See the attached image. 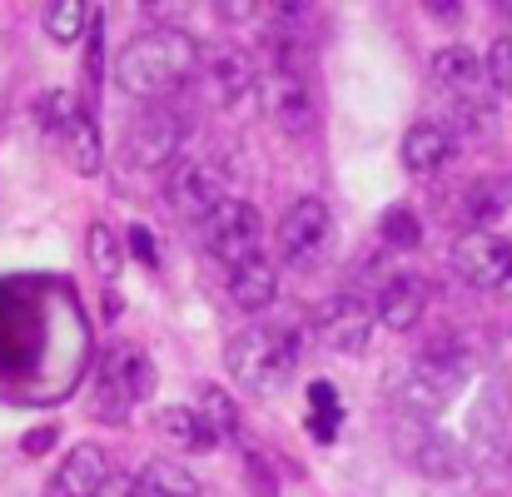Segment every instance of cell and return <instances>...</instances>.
Returning a JSON list of instances; mask_svg holds the SVG:
<instances>
[{"instance_id":"8fae6325","label":"cell","mask_w":512,"mask_h":497,"mask_svg":"<svg viewBox=\"0 0 512 497\" xmlns=\"http://www.w3.org/2000/svg\"><path fill=\"white\" fill-rule=\"evenodd\" d=\"M309 329L314 338L329 348V353H363L368 348V333H373V309L358 299V294H334L324 304H314L309 314Z\"/></svg>"},{"instance_id":"e0dca14e","label":"cell","mask_w":512,"mask_h":497,"mask_svg":"<svg viewBox=\"0 0 512 497\" xmlns=\"http://www.w3.org/2000/svg\"><path fill=\"white\" fill-rule=\"evenodd\" d=\"M448 160H453V130L448 125H438V120L408 125V135H403V165H408V174H438Z\"/></svg>"},{"instance_id":"836d02e7","label":"cell","mask_w":512,"mask_h":497,"mask_svg":"<svg viewBox=\"0 0 512 497\" xmlns=\"http://www.w3.org/2000/svg\"><path fill=\"white\" fill-rule=\"evenodd\" d=\"M508 338H512V329H508Z\"/></svg>"},{"instance_id":"ffe728a7","label":"cell","mask_w":512,"mask_h":497,"mask_svg":"<svg viewBox=\"0 0 512 497\" xmlns=\"http://www.w3.org/2000/svg\"><path fill=\"white\" fill-rule=\"evenodd\" d=\"M60 140H65V160H70V169L75 174H100V165H105V145H100V130H95V120L85 115V110H75L70 115V125L60 130Z\"/></svg>"},{"instance_id":"83f0119b","label":"cell","mask_w":512,"mask_h":497,"mask_svg":"<svg viewBox=\"0 0 512 497\" xmlns=\"http://www.w3.org/2000/svg\"><path fill=\"white\" fill-rule=\"evenodd\" d=\"M483 75H488V85H493L498 95H508L512 100V35H498V40L488 45Z\"/></svg>"},{"instance_id":"6da1fadb","label":"cell","mask_w":512,"mask_h":497,"mask_svg":"<svg viewBox=\"0 0 512 497\" xmlns=\"http://www.w3.org/2000/svg\"><path fill=\"white\" fill-rule=\"evenodd\" d=\"M194 65H199V45L184 30L150 25L115 55V85L135 100H160L194 75Z\"/></svg>"},{"instance_id":"cb8c5ba5","label":"cell","mask_w":512,"mask_h":497,"mask_svg":"<svg viewBox=\"0 0 512 497\" xmlns=\"http://www.w3.org/2000/svg\"><path fill=\"white\" fill-rule=\"evenodd\" d=\"M90 20H95V10L85 0H55V5H45V35L55 45H75L90 30Z\"/></svg>"},{"instance_id":"30bf717a","label":"cell","mask_w":512,"mask_h":497,"mask_svg":"<svg viewBox=\"0 0 512 497\" xmlns=\"http://www.w3.org/2000/svg\"><path fill=\"white\" fill-rule=\"evenodd\" d=\"M448 264L468 289H503L512 274V244L493 229H468V234L453 239Z\"/></svg>"},{"instance_id":"9a60e30c","label":"cell","mask_w":512,"mask_h":497,"mask_svg":"<svg viewBox=\"0 0 512 497\" xmlns=\"http://www.w3.org/2000/svg\"><path fill=\"white\" fill-rule=\"evenodd\" d=\"M483 60L468 50V45H443L433 55V85L448 95V100H478L483 95Z\"/></svg>"},{"instance_id":"ba28073f","label":"cell","mask_w":512,"mask_h":497,"mask_svg":"<svg viewBox=\"0 0 512 497\" xmlns=\"http://www.w3.org/2000/svg\"><path fill=\"white\" fill-rule=\"evenodd\" d=\"M179 145H184V120L174 115L170 105H150V110H140L130 120L120 160L130 169H160L179 160Z\"/></svg>"},{"instance_id":"4fadbf2b","label":"cell","mask_w":512,"mask_h":497,"mask_svg":"<svg viewBox=\"0 0 512 497\" xmlns=\"http://www.w3.org/2000/svg\"><path fill=\"white\" fill-rule=\"evenodd\" d=\"M423 309H428V284L418 274H393V279H383V289L373 299V324L408 333L413 324H423Z\"/></svg>"},{"instance_id":"9c48e42d","label":"cell","mask_w":512,"mask_h":497,"mask_svg":"<svg viewBox=\"0 0 512 497\" xmlns=\"http://www.w3.org/2000/svg\"><path fill=\"white\" fill-rule=\"evenodd\" d=\"M329 239H334V219H329V204L304 194L284 209L279 219V254L294 264V269H314L324 254H329Z\"/></svg>"},{"instance_id":"1f68e13d","label":"cell","mask_w":512,"mask_h":497,"mask_svg":"<svg viewBox=\"0 0 512 497\" xmlns=\"http://www.w3.org/2000/svg\"><path fill=\"white\" fill-rule=\"evenodd\" d=\"M50 443H55V428H35V433H25V443H20V448H25L30 458H40Z\"/></svg>"},{"instance_id":"277c9868","label":"cell","mask_w":512,"mask_h":497,"mask_svg":"<svg viewBox=\"0 0 512 497\" xmlns=\"http://www.w3.org/2000/svg\"><path fill=\"white\" fill-rule=\"evenodd\" d=\"M468 378H473V353H468V348H428V353L403 373L398 403H403L418 423H428V418H438V413L468 388Z\"/></svg>"},{"instance_id":"4dcf8cb0","label":"cell","mask_w":512,"mask_h":497,"mask_svg":"<svg viewBox=\"0 0 512 497\" xmlns=\"http://www.w3.org/2000/svg\"><path fill=\"white\" fill-rule=\"evenodd\" d=\"M125 249H130L140 264H150V269L160 264V244H155V234H150L145 224H130V229H125Z\"/></svg>"},{"instance_id":"7c38bea8","label":"cell","mask_w":512,"mask_h":497,"mask_svg":"<svg viewBox=\"0 0 512 497\" xmlns=\"http://www.w3.org/2000/svg\"><path fill=\"white\" fill-rule=\"evenodd\" d=\"M110 478H115L110 453H105L100 443H80V448H70L65 463L55 468V478H50L45 497H105Z\"/></svg>"},{"instance_id":"f546056e","label":"cell","mask_w":512,"mask_h":497,"mask_svg":"<svg viewBox=\"0 0 512 497\" xmlns=\"http://www.w3.org/2000/svg\"><path fill=\"white\" fill-rule=\"evenodd\" d=\"M80 105H75V95H65V90H50V95H40L35 100V115H40V130H50V135H60L65 125H70V115H75Z\"/></svg>"},{"instance_id":"4316f807","label":"cell","mask_w":512,"mask_h":497,"mask_svg":"<svg viewBox=\"0 0 512 497\" xmlns=\"http://www.w3.org/2000/svg\"><path fill=\"white\" fill-rule=\"evenodd\" d=\"M378 234H383L393 249H418V244H423V224H418V214H413L408 204H393V209L378 219Z\"/></svg>"},{"instance_id":"7a4b0ae2","label":"cell","mask_w":512,"mask_h":497,"mask_svg":"<svg viewBox=\"0 0 512 497\" xmlns=\"http://www.w3.org/2000/svg\"><path fill=\"white\" fill-rule=\"evenodd\" d=\"M229 373L249 388V393H259V398H269V393H279V388H289V378L299 373V333L289 329H264V324H254V329L234 333L229 338Z\"/></svg>"},{"instance_id":"44dd1931","label":"cell","mask_w":512,"mask_h":497,"mask_svg":"<svg viewBox=\"0 0 512 497\" xmlns=\"http://www.w3.org/2000/svg\"><path fill=\"white\" fill-rule=\"evenodd\" d=\"M130 497H199V483H194L184 468H174V463H165V458H155V463H145V468L135 473Z\"/></svg>"},{"instance_id":"3957f363","label":"cell","mask_w":512,"mask_h":497,"mask_svg":"<svg viewBox=\"0 0 512 497\" xmlns=\"http://www.w3.org/2000/svg\"><path fill=\"white\" fill-rule=\"evenodd\" d=\"M155 393V363L145 348L135 343H110L95 363V383H90V403L95 418L105 423H125L135 413V403H145Z\"/></svg>"},{"instance_id":"d6a6232c","label":"cell","mask_w":512,"mask_h":497,"mask_svg":"<svg viewBox=\"0 0 512 497\" xmlns=\"http://www.w3.org/2000/svg\"><path fill=\"white\" fill-rule=\"evenodd\" d=\"M503 294H508V299H512V274H508V284H503Z\"/></svg>"},{"instance_id":"8992f818","label":"cell","mask_w":512,"mask_h":497,"mask_svg":"<svg viewBox=\"0 0 512 497\" xmlns=\"http://www.w3.org/2000/svg\"><path fill=\"white\" fill-rule=\"evenodd\" d=\"M204 249H209L219 264H229V269L259 259V254H264V219H259V209L244 204V199H224V204L204 219Z\"/></svg>"},{"instance_id":"52a82bcc","label":"cell","mask_w":512,"mask_h":497,"mask_svg":"<svg viewBox=\"0 0 512 497\" xmlns=\"http://www.w3.org/2000/svg\"><path fill=\"white\" fill-rule=\"evenodd\" d=\"M165 194H170L174 214L204 224V219L229 199V174H224L219 160H209V155H184V160H174L170 179H165Z\"/></svg>"},{"instance_id":"2e32d148","label":"cell","mask_w":512,"mask_h":497,"mask_svg":"<svg viewBox=\"0 0 512 497\" xmlns=\"http://www.w3.org/2000/svg\"><path fill=\"white\" fill-rule=\"evenodd\" d=\"M254 60L239 50V45H224V50H214L209 60H204V85H209V95L219 100V105H234L244 90H254Z\"/></svg>"},{"instance_id":"f1b7e54d","label":"cell","mask_w":512,"mask_h":497,"mask_svg":"<svg viewBox=\"0 0 512 497\" xmlns=\"http://www.w3.org/2000/svg\"><path fill=\"white\" fill-rule=\"evenodd\" d=\"M199 413H204V423L224 438V433H239V413H234V403H229V393L224 388H204V403H194Z\"/></svg>"},{"instance_id":"5b68a950","label":"cell","mask_w":512,"mask_h":497,"mask_svg":"<svg viewBox=\"0 0 512 497\" xmlns=\"http://www.w3.org/2000/svg\"><path fill=\"white\" fill-rule=\"evenodd\" d=\"M254 90H259V110L269 115V125H279L284 135H314V125H319V105H314V90H309V80L299 75V70H289V65H274L269 75H259L254 80Z\"/></svg>"},{"instance_id":"d6986e66","label":"cell","mask_w":512,"mask_h":497,"mask_svg":"<svg viewBox=\"0 0 512 497\" xmlns=\"http://www.w3.org/2000/svg\"><path fill=\"white\" fill-rule=\"evenodd\" d=\"M160 433H165V443L184 448V453H214V448H219V433L204 423V413H199L194 403L165 408V413H160Z\"/></svg>"},{"instance_id":"484cf974","label":"cell","mask_w":512,"mask_h":497,"mask_svg":"<svg viewBox=\"0 0 512 497\" xmlns=\"http://www.w3.org/2000/svg\"><path fill=\"white\" fill-rule=\"evenodd\" d=\"M309 433L319 438V443H334V433H339V418H343V408H339V393H334V383H314L309 388Z\"/></svg>"},{"instance_id":"7402d4cb","label":"cell","mask_w":512,"mask_h":497,"mask_svg":"<svg viewBox=\"0 0 512 497\" xmlns=\"http://www.w3.org/2000/svg\"><path fill=\"white\" fill-rule=\"evenodd\" d=\"M503 209H508V184L503 179H473L463 189V219H468V229H488Z\"/></svg>"},{"instance_id":"ac0fdd59","label":"cell","mask_w":512,"mask_h":497,"mask_svg":"<svg viewBox=\"0 0 512 497\" xmlns=\"http://www.w3.org/2000/svg\"><path fill=\"white\" fill-rule=\"evenodd\" d=\"M229 299H234V309H244V314L269 309V304L279 299V269H274L264 254L249 259V264H239V269H229Z\"/></svg>"},{"instance_id":"d4e9b609","label":"cell","mask_w":512,"mask_h":497,"mask_svg":"<svg viewBox=\"0 0 512 497\" xmlns=\"http://www.w3.org/2000/svg\"><path fill=\"white\" fill-rule=\"evenodd\" d=\"M448 115L463 130V140H488L493 125H498V110H493L488 95H478V100H448Z\"/></svg>"},{"instance_id":"603a6c76","label":"cell","mask_w":512,"mask_h":497,"mask_svg":"<svg viewBox=\"0 0 512 497\" xmlns=\"http://www.w3.org/2000/svg\"><path fill=\"white\" fill-rule=\"evenodd\" d=\"M85 254H90V269H95L105 284L120 279V269H125V239H120L110 224H90V234H85Z\"/></svg>"},{"instance_id":"5bb4252c","label":"cell","mask_w":512,"mask_h":497,"mask_svg":"<svg viewBox=\"0 0 512 497\" xmlns=\"http://www.w3.org/2000/svg\"><path fill=\"white\" fill-rule=\"evenodd\" d=\"M408 458H413L428 478H438V483H453V478H463V468H468L463 443L448 438V433H438V428H428V423H413V428H408Z\"/></svg>"}]
</instances>
